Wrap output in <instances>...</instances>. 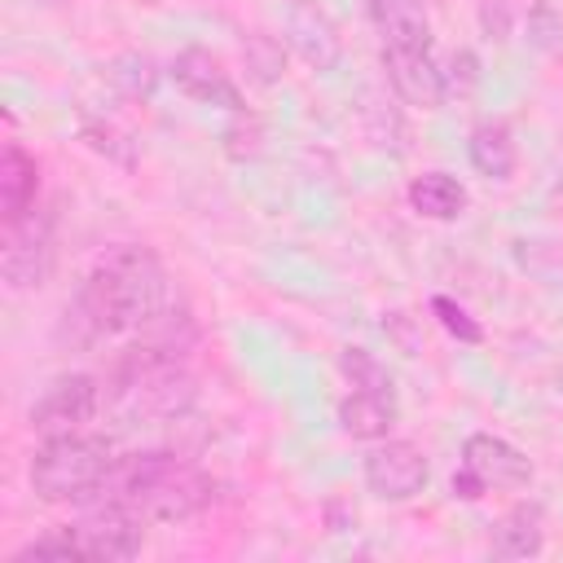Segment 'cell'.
<instances>
[{
  "label": "cell",
  "mask_w": 563,
  "mask_h": 563,
  "mask_svg": "<svg viewBox=\"0 0 563 563\" xmlns=\"http://www.w3.org/2000/svg\"><path fill=\"white\" fill-rule=\"evenodd\" d=\"M361 475H365V488L378 501H409L427 488L431 466H427V453L413 440H391L387 435L365 453Z\"/></svg>",
  "instance_id": "cell-7"
},
{
  "label": "cell",
  "mask_w": 563,
  "mask_h": 563,
  "mask_svg": "<svg viewBox=\"0 0 563 563\" xmlns=\"http://www.w3.org/2000/svg\"><path fill=\"white\" fill-rule=\"evenodd\" d=\"M110 466H114V453L106 440L84 431L48 435L31 457V488L40 501H84L101 488Z\"/></svg>",
  "instance_id": "cell-4"
},
{
  "label": "cell",
  "mask_w": 563,
  "mask_h": 563,
  "mask_svg": "<svg viewBox=\"0 0 563 563\" xmlns=\"http://www.w3.org/2000/svg\"><path fill=\"white\" fill-rule=\"evenodd\" d=\"M66 528H70V541H75L79 559L123 563V559L141 554V541H145V519L132 515L119 501H106V497H97V506L88 515H79L75 523H66Z\"/></svg>",
  "instance_id": "cell-6"
},
{
  "label": "cell",
  "mask_w": 563,
  "mask_h": 563,
  "mask_svg": "<svg viewBox=\"0 0 563 563\" xmlns=\"http://www.w3.org/2000/svg\"><path fill=\"white\" fill-rule=\"evenodd\" d=\"M449 488H453V497H457V501H479V497L488 493V484H484L471 466H457V471H453V479H449Z\"/></svg>",
  "instance_id": "cell-29"
},
{
  "label": "cell",
  "mask_w": 563,
  "mask_h": 563,
  "mask_svg": "<svg viewBox=\"0 0 563 563\" xmlns=\"http://www.w3.org/2000/svg\"><path fill=\"white\" fill-rule=\"evenodd\" d=\"M35 198H40V163L18 141H9L4 154H0V211H4V224L22 220L35 207Z\"/></svg>",
  "instance_id": "cell-14"
},
{
  "label": "cell",
  "mask_w": 563,
  "mask_h": 563,
  "mask_svg": "<svg viewBox=\"0 0 563 563\" xmlns=\"http://www.w3.org/2000/svg\"><path fill=\"white\" fill-rule=\"evenodd\" d=\"M409 207L422 216V220H457L466 211V185L449 172H422L409 180Z\"/></svg>",
  "instance_id": "cell-18"
},
{
  "label": "cell",
  "mask_w": 563,
  "mask_h": 563,
  "mask_svg": "<svg viewBox=\"0 0 563 563\" xmlns=\"http://www.w3.org/2000/svg\"><path fill=\"white\" fill-rule=\"evenodd\" d=\"M242 66H246V79L255 84H277L286 75V44L268 31H251L242 40Z\"/></svg>",
  "instance_id": "cell-21"
},
{
  "label": "cell",
  "mask_w": 563,
  "mask_h": 563,
  "mask_svg": "<svg viewBox=\"0 0 563 563\" xmlns=\"http://www.w3.org/2000/svg\"><path fill=\"white\" fill-rule=\"evenodd\" d=\"M383 48H431V18L422 0H365Z\"/></svg>",
  "instance_id": "cell-13"
},
{
  "label": "cell",
  "mask_w": 563,
  "mask_h": 563,
  "mask_svg": "<svg viewBox=\"0 0 563 563\" xmlns=\"http://www.w3.org/2000/svg\"><path fill=\"white\" fill-rule=\"evenodd\" d=\"M101 409V383L92 374H62L35 405H31V431L40 440L84 431Z\"/></svg>",
  "instance_id": "cell-8"
},
{
  "label": "cell",
  "mask_w": 563,
  "mask_h": 563,
  "mask_svg": "<svg viewBox=\"0 0 563 563\" xmlns=\"http://www.w3.org/2000/svg\"><path fill=\"white\" fill-rule=\"evenodd\" d=\"M488 545H493L497 559H532V554H541V545H545V510H541V501L510 506L497 519Z\"/></svg>",
  "instance_id": "cell-16"
},
{
  "label": "cell",
  "mask_w": 563,
  "mask_h": 563,
  "mask_svg": "<svg viewBox=\"0 0 563 563\" xmlns=\"http://www.w3.org/2000/svg\"><path fill=\"white\" fill-rule=\"evenodd\" d=\"M462 466H471L488 488H528L532 484V462L519 453L510 440L493 431H475L462 444Z\"/></svg>",
  "instance_id": "cell-12"
},
{
  "label": "cell",
  "mask_w": 563,
  "mask_h": 563,
  "mask_svg": "<svg viewBox=\"0 0 563 563\" xmlns=\"http://www.w3.org/2000/svg\"><path fill=\"white\" fill-rule=\"evenodd\" d=\"M396 418H400V409H396V396H387V391H361V387H352L339 400V427L352 440H387L391 427H396Z\"/></svg>",
  "instance_id": "cell-15"
},
{
  "label": "cell",
  "mask_w": 563,
  "mask_h": 563,
  "mask_svg": "<svg viewBox=\"0 0 563 563\" xmlns=\"http://www.w3.org/2000/svg\"><path fill=\"white\" fill-rule=\"evenodd\" d=\"M79 141H84L92 154H101L106 163H114V167H123V172H136V141H132L123 128H114L110 119H84V123H79Z\"/></svg>",
  "instance_id": "cell-20"
},
{
  "label": "cell",
  "mask_w": 563,
  "mask_h": 563,
  "mask_svg": "<svg viewBox=\"0 0 563 563\" xmlns=\"http://www.w3.org/2000/svg\"><path fill=\"white\" fill-rule=\"evenodd\" d=\"M479 26H484L488 40L506 44V40H510V4H506V0H484V4H479Z\"/></svg>",
  "instance_id": "cell-28"
},
{
  "label": "cell",
  "mask_w": 563,
  "mask_h": 563,
  "mask_svg": "<svg viewBox=\"0 0 563 563\" xmlns=\"http://www.w3.org/2000/svg\"><path fill=\"white\" fill-rule=\"evenodd\" d=\"M466 158L479 176L488 180H510L515 176V163H519V150H515V136L501 119H484L471 128L466 136Z\"/></svg>",
  "instance_id": "cell-17"
},
{
  "label": "cell",
  "mask_w": 563,
  "mask_h": 563,
  "mask_svg": "<svg viewBox=\"0 0 563 563\" xmlns=\"http://www.w3.org/2000/svg\"><path fill=\"white\" fill-rule=\"evenodd\" d=\"M440 70H444V92L466 97V92L479 84V57H475L471 48H453L449 66H440Z\"/></svg>",
  "instance_id": "cell-25"
},
{
  "label": "cell",
  "mask_w": 563,
  "mask_h": 563,
  "mask_svg": "<svg viewBox=\"0 0 563 563\" xmlns=\"http://www.w3.org/2000/svg\"><path fill=\"white\" fill-rule=\"evenodd\" d=\"M286 44L317 70H334L343 62V35H339V22L317 4V0H295L290 13H286Z\"/></svg>",
  "instance_id": "cell-11"
},
{
  "label": "cell",
  "mask_w": 563,
  "mask_h": 563,
  "mask_svg": "<svg viewBox=\"0 0 563 563\" xmlns=\"http://www.w3.org/2000/svg\"><path fill=\"white\" fill-rule=\"evenodd\" d=\"M167 308V273L150 246L123 242L97 255L84 286L62 312L57 339L70 347H92L110 334L145 330Z\"/></svg>",
  "instance_id": "cell-1"
},
{
  "label": "cell",
  "mask_w": 563,
  "mask_h": 563,
  "mask_svg": "<svg viewBox=\"0 0 563 563\" xmlns=\"http://www.w3.org/2000/svg\"><path fill=\"white\" fill-rule=\"evenodd\" d=\"M92 497L119 501L132 515H141L145 523H180L211 506L216 484L207 471H198L180 453L145 449V453L114 457L110 475L101 479V488Z\"/></svg>",
  "instance_id": "cell-2"
},
{
  "label": "cell",
  "mask_w": 563,
  "mask_h": 563,
  "mask_svg": "<svg viewBox=\"0 0 563 563\" xmlns=\"http://www.w3.org/2000/svg\"><path fill=\"white\" fill-rule=\"evenodd\" d=\"M220 141H224V154L233 158V163H246V158H260V150H264V123L255 119V114H246V110H238L229 123H224V132H220Z\"/></svg>",
  "instance_id": "cell-23"
},
{
  "label": "cell",
  "mask_w": 563,
  "mask_h": 563,
  "mask_svg": "<svg viewBox=\"0 0 563 563\" xmlns=\"http://www.w3.org/2000/svg\"><path fill=\"white\" fill-rule=\"evenodd\" d=\"M339 369H343V378H347L352 387H361V391H387V396H396L387 365H383L374 352H365V347H343V352H339Z\"/></svg>",
  "instance_id": "cell-22"
},
{
  "label": "cell",
  "mask_w": 563,
  "mask_h": 563,
  "mask_svg": "<svg viewBox=\"0 0 563 563\" xmlns=\"http://www.w3.org/2000/svg\"><path fill=\"white\" fill-rule=\"evenodd\" d=\"M431 317H435L457 343H484V325H479L453 295H431Z\"/></svg>",
  "instance_id": "cell-24"
},
{
  "label": "cell",
  "mask_w": 563,
  "mask_h": 563,
  "mask_svg": "<svg viewBox=\"0 0 563 563\" xmlns=\"http://www.w3.org/2000/svg\"><path fill=\"white\" fill-rule=\"evenodd\" d=\"M528 35H532L537 48H554V44H559V35H563V18H554L550 0H537V4H532V13H528Z\"/></svg>",
  "instance_id": "cell-26"
},
{
  "label": "cell",
  "mask_w": 563,
  "mask_h": 563,
  "mask_svg": "<svg viewBox=\"0 0 563 563\" xmlns=\"http://www.w3.org/2000/svg\"><path fill=\"white\" fill-rule=\"evenodd\" d=\"M106 387H110V405L119 413L145 418V422H176L198 400V383L185 369L180 352H167L150 339L119 356Z\"/></svg>",
  "instance_id": "cell-3"
},
{
  "label": "cell",
  "mask_w": 563,
  "mask_h": 563,
  "mask_svg": "<svg viewBox=\"0 0 563 563\" xmlns=\"http://www.w3.org/2000/svg\"><path fill=\"white\" fill-rule=\"evenodd\" d=\"M48 268H53V211L31 207L22 220L4 224L0 277L9 290H35L44 286Z\"/></svg>",
  "instance_id": "cell-5"
},
{
  "label": "cell",
  "mask_w": 563,
  "mask_h": 563,
  "mask_svg": "<svg viewBox=\"0 0 563 563\" xmlns=\"http://www.w3.org/2000/svg\"><path fill=\"white\" fill-rule=\"evenodd\" d=\"M167 75H172V84H176L185 97H194V101H202V106H224L229 114L246 110L242 88L229 79V70L220 66V57H211V53L198 48V44L180 48V53L172 57Z\"/></svg>",
  "instance_id": "cell-9"
},
{
  "label": "cell",
  "mask_w": 563,
  "mask_h": 563,
  "mask_svg": "<svg viewBox=\"0 0 563 563\" xmlns=\"http://www.w3.org/2000/svg\"><path fill=\"white\" fill-rule=\"evenodd\" d=\"M106 75H110V84H114L128 101H150L154 88H158V62H154L150 53H141V48L119 53V57L106 66Z\"/></svg>",
  "instance_id": "cell-19"
},
{
  "label": "cell",
  "mask_w": 563,
  "mask_h": 563,
  "mask_svg": "<svg viewBox=\"0 0 563 563\" xmlns=\"http://www.w3.org/2000/svg\"><path fill=\"white\" fill-rule=\"evenodd\" d=\"M383 330H387V339H391L405 356H422V352H427V343H422V334L413 330V317H409V312H387V317H383Z\"/></svg>",
  "instance_id": "cell-27"
},
{
  "label": "cell",
  "mask_w": 563,
  "mask_h": 563,
  "mask_svg": "<svg viewBox=\"0 0 563 563\" xmlns=\"http://www.w3.org/2000/svg\"><path fill=\"white\" fill-rule=\"evenodd\" d=\"M383 75L391 92L413 110H440L444 106V70L435 66L431 48H383Z\"/></svg>",
  "instance_id": "cell-10"
}]
</instances>
